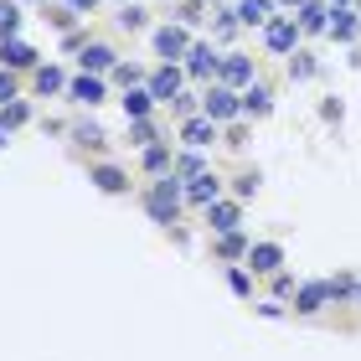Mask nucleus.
<instances>
[{
  "label": "nucleus",
  "mask_w": 361,
  "mask_h": 361,
  "mask_svg": "<svg viewBox=\"0 0 361 361\" xmlns=\"http://www.w3.org/2000/svg\"><path fill=\"white\" fill-rule=\"evenodd\" d=\"M176 207H180L176 180H160V186L150 191V217H155V222H171V217H176Z\"/></svg>",
  "instance_id": "f257e3e1"
},
{
  "label": "nucleus",
  "mask_w": 361,
  "mask_h": 361,
  "mask_svg": "<svg viewBox=\"0 0 361 361\" xmlns=\"http://www.w3.org/2000/svg\"><path fill=\"white\" fill-rule=\"evenodd\" d=\"M248 264H253V274H274L284 264V253H279V243H258V248H248Z\"/></svg>",
  "instance_id": "f03ea898"
},
{
  "label": "nucleus",
  "mask_w": 361,
  "mask_h": 361,
  "mask_svg": "<svg viewBox=\"0 0 361 361\" xmlns=\"http://www.w3.org/2000/svg\"><path fill=\"white\" fill-rule=\"evenodd\" d=\"M238 109H243V104H238L227 88H212V93H207V119H233Z\"/></svg>",
  "instance_id": "7ed1b4c3"
},
{
  "label": "nucleus",
  "mask_w": 361,
  "mask_h": 361,
  "mask_svg": "<svg viewBox=\"0 0 361 361\" xmlns=\"http://www.w3.org/2000/svg\"><path fill=\"white\" fill-rule=\"evenodd\" d=\"M207 217H212V227H217V233H238V207H233V202H212Z\"/></svg>",
  "instance_id": "20e7f679"
},
{
  "label": "nucleus",
  "mask_w": 361,
  "mask_h": 361,
  "mask_svg": "<svg viewBox=\"0 0 361 361\" xmlns=\"http://www.w3.org/2000/svg\"><path fill=\"white\" fill-rule=\"evenodd\" d=\"M155 47H160L166 57H180V52H191V47H186V31H180V26H166V31H155Z\"/></svg>",
  "instance_id": "39448f33"
},
{
  "label": "nucleus",
  "mask_w": 361,
  "mask_h": 361,
  "mask_svg": "<svg viewBox=\"0 0 361 361\" xmlns=\"http://www.w3.org/2000/svg\"><path fill=\"white\" fill-rule=\"evenodd\" d=\"M217 68H222V62L212 57V47H191V52H186V73L207 78V73H217Z\"/></svg>",
  "instance_id": "423d86ee"
},
{
  "label": "nucleus",
  "mask_w": 361,
  "mask_h": 361,
  "mask_svg": "<svg viewBox=\"0 0 361 361\" xmlns=\"http://www.w3.org/2000/svg\"><path fill=\"white\" fill-rule=\"evenodd\" d=\"M176 93H180V73L176 68H160L150 78V98H176Z\"/></svg>",
  "instance_id": "0eeeda50"
},
{
  "label": "nucleus",
  "mask_w": 361,
  "mask_h": 361,
  "mask_svg": "<svg viewBox=\"0 0 361 361\" xmlns=\"http://www.w3.org/2000/svg\"><path fill=\"white\" fill-rule=\"evenodd\" d=\"M180 135H186V145H212L217 140V119H186Z\"/></svg>",
  "instance_id": "6e6552de"
},
{
  "label": "nucleus",
  "mask_w": 361,
  "mask_h": 361,
  "mask_svg": "<svg viewBox=\"0 0 361 361\" xmlns=\"http://www.w3.org/2000/svg\"><path fill=\"white\" fill-rule=\"evenodd\" d=\"M325 300H331V289H325V284H305V289H300V300H294V310H305V315H315V310H320Z\"/></svg>",
  "instance_id": "1a4fd4ad"
},
{
  "label": "nucleus",
  "mask_w": 361,
  "mask_h": 361,
  "mask_svg": "<svg viewBox=\"0 0 361 361\" xmlns=\"http://www.w3.org/2000/svg\"><path fill=\"white\" fill-rule=\"evenodd\" d=\"M269 47L274 52H289L294 47V21H269Z\"/></svg>",
  "instance_id": "9d476101"
},
{
  "label": "nucleus",
  "mask_w": 361,
  "mask_h": 361,
  "mask_svg": "<svg viewBox=\"0 0 361 361\" xmlns=\"http://www.w3.org/2000/svg\"><path fill=\"white\" fill-rule=\"evenodd\" d=\"M238 21L264 26V21H269V0H243V6H238Z\"/></svg>",
  "instance_id": "9b49d317"
},
{
  "label": "nucleus",
  "mask_w": 361,
  "mask_h": 361,
  "mask_svg": "<svg viewBox=\"0 0 361 361\" xmlns=\"http://www.w3.org/2000/svg\"><path fill=\"white\" fill-rule=\"evenodd\" d=\"M0 57H6V68H31V57H37V52L21 47V42H6V47H0Z\"/></svg>",
  "instance_id": "f8f14e48"
},
{
  "label": "nucleus",
  "mask_w": 361,
  "mask_h": 361,
  "mask_svg": "<svg viewBox=\"0 0 361 361\" xmlns=\"http://www.w3.org/2000/svg\"><path fill=\"white\" fill-rule=\"evenodd\" d=\"M325 16H331L325 6H300V31H325V26H331Z\"/></svg>",
  "instance_id": "ddd939ff"
},
{
  "label": "nucleus",
  "mask_w": 361,
  "mask_h": 361,
  "mask_svg": "<svg viewBox=\"0 0 361 361\" xmlns=\"http://www.w3.org/2000/svg\"><path fill=\"white\" fill-rule=\"evenodd\" d=\"M222 78H227V83H248V78H253L248 57H227V62H222Z\"/></svg>",
  "instance_id": "4468645a"
},
{
  "label": "nucleus",
  "mask_w": 361,
  "mask_h": 361,
  "mask_svg": "<svg viewBox=\"0 0 361 361\" xmlns=\"http://www.w3.org/2000/svg\"><path fill=\"white\" fill-rule=\"evenodd\" d=\"M191 202L212 207V202H217V180H212V176H196V180H191Z\"/></svg>",
  "instance_id": "2eb2a0df"
},
{
  "label": "nucleus",
  "mask_w": 361,
  "mask_h": 361,
  "mask_svg": "<svg viewBox=\"0 0 361 361\" xmlns=\"http://www.w3.org/2000/svg\"><path fill=\"white\" fill-rule=\"evenodd\" d=\"M331 37H336V42H351V37H356V16H351V11H336Z\"/></svg>",
  "instance_id": "dca6fc26"
},
{
  "label": "nucleus",
  "mask_w": 361,
  "mask_h": 361,
  "mask_svg": "<svg viewBox=\"0 0 361 361\" xmlns=\"http://www.w3.org/2000/svg\"><path fill=\"white\" fill-rule=\"evenodd\" d=\"M73 98H83V104H98V98H104V83H98V78H78V83H73Z\"/></svg>",
  "instance_id": "f3484780"
},
{
  "label": "nucleus",
  "mask_w": 361,
  "mask_h": 361,
  "mask_svg": "<svg viewBox=\"0 0 361 361\" xmlns=\"http://www.w3.org/2000/svg\"><path fill=\"white\" fill-rule=\"evenodd\" d=\"M150 104H155L150 88H145V93H129V98H124V114H129V119H145V114H150Z\"/></svg>",
  "instance_id": "a211bd4d"
},
{
  "label": "nucleus",
  "mask_w": 361,
  "mask_h": 361,
  "mask_svg": "<svg viewBox=\"0 0 361 361\" xmlns=\"http://www.w3.org/2000/svg\"><path fill=\"white\" fill-rule=\"evenodd\" d=\"M83 68H93V73L114 68V52H109V47H88V52H83Z\"/></svg>",
  "instance_id": "6ab92c4d"
},
{
  "label": "nucleus",
  "mask_w": 361,
  "mask_h": 361,
  "mask_svg": "<svg viewBox=\"0 0 361 361\" xmlns=\"http://www.w3.org/2000/svg\"><path fill=\"white\" fill-rule=\"evenodd\" d=\"M243 109H248V114H269V93L264 88H248V93H243Z\"/></svg>",
  "instance_id": "aec40b11"
},
{
  "label": "nucleus",
  "mask_w": 361,
  "mask_h": 361,
  "mask_svg": "<svg viewBox=\"0 0 361 361\" xmlns=\"http://www.w3.org/2000/svg\"><path fill=\"white\" fill-rule=\"evenodd\" d=\"M16 26H21V11H16V6H6V0H0V37H11Z\"/></svg>",
  "instance_id": "412c9836"
},
{
  "label": "nucleus",
  "mask_w": 361,
  "mask_h": 361,
  "mask_svg": "<svg viewBox=\"0 0 361 361\" xmlns=\"http://www.w3.org/2000/svg\"><path fill=\"white\" fill-rule=\"evenodd\" d=\"M93 180H98V186H104V191H124V176L114 171V166H104V171H98Z\"/></svg>",
  "instance_id": "4be33fe9"
},
{
  "label": "nucleus",
  "mask_w": 361,
  "mask_h": 361,
  "mask_svg": "<svg viewBox=\"0 0 361 361\" xmlns=\"http://www.w3.org/2000/svg\"><path fill=\"white\" fill-rule=\"evenodd\" d=\"M37 88H42V93L62 88V73H57V68H42V73H37Z\"/></svg>",
  "instance_id": "5701e85b"
},
{
  "label": "nucleus",
  "mask_w": 361,
  "mask_h": 361,
  "mask_svg": "<svg viewBox=\"0 0 361 361\" xmlns=\"http://www.w3.org/2000/svg\"><path fill=\"white\" fill-rule=\"evenodd\" d=\"M325 289H331V300H341V294H356V279H331Z\"/></svg>",
  "instance_id": "b1692460"
},
{
  "label": "nucleus",
  "mask_w": 361,
  "mask_h": 361,
  "mask_svg": "<svg viewBox=\"0 0 361 361\" xmlns=\"http://www.w3.org/2000/svg\"><path fill=\"white\" fill-rule=\"evenodd\" d=\"M243 248H248V243H243L238 233H222V253H227V258H233V253H243Z\"/></svg>",
  "instance_id": "393cba45"
},
{
  "label": "nucleus",
  "mask_w": 361,
  "mask_h": 361,
  "mask_svg": "<svg viewBox=\"0 0 361 361\" xmlns=\"http://www.w3.org/2000/svg\"><path fill=\"white\" fill-rule=\"evenodd\" d=\"M145 166L160 171V166H166V150H160V145H150V150H145Z\"/></svg>",
  "instance_id": "a878e982"
},
{
  "label": "nucleus",
  "mask_w": 361,
  "mask_h": 361,
  "mask_svg": "<svg viewBox=\"0 0 361 361\" xmlns=\"http://www.w3.org/2000/svg\"><path fill=\"white\" fill-rule=\"evenodd\" d=\"M180 176H207V171H202V160H196V155H186V160H180Z\"/></svg>",
  "instance_id": "bb28decb"
},
{
  "label": "nucleus",
  "mask_w": 361,
  "mask_h": 361,
  "mask_svg": "<svg viewBox=\"0 0 361 361\" xmlns=\"http://www.w3.org/2000/svg\"><path fill=\"white\" fill-rule=\"evenodd\" d=\"M11 98H16V83H11L6 73H0V104H11Z\"/></svg>",
  "instance_id": "cd10ccee"
},
{
  "label": "nucleus",
  "mask_w": 361,
  "mask_h": 361,
  "mask_svg": "<svg viewBox=\"0 0 361 361\" xmlns=\"http://www.w3.org/2000/svg\"><path fill=\"white\" fill-rule=\"evenodd\" d=\"M83 6H93V0H73V11H83Z\"/></svg>",
  "instance_id": "c85d7f7f"
},
{
  "label": "nucleus",
  "mask_w": 361,
  "mask_h": 361,
  "mask_svg": "<svg viewBox=\"0 0 361 361\" xmlns=\"http://www.w3.org/2000/svg\"><path fill=\"white\" fill-rule=\"evenodd\" d=\"M0 145H6V124H0Z\"/></svg>",
  "instance_id": "c756f323"
},
{
  "label": "nucleus",
  "mask_w": 361,
  "mask_h": 361,
  "mask_svg": "<svg viewBox=\"0 0 361 361\" xmlns=\"http://www.w3.org/2000/svg\"><path fill=\"white\" fill-rule=\"evenodd\" d=\"M356 300H361V279H356Z\"/></svg>",
  "instance_id": "7c9ffc66"
},
{
  "label": "nucleus",
  "mask_w": 361,
  "mask_h": 361,
  "mask_svg": "<svg viewBox=\"0 0 361 361\" xmlns=\"http://www.w3.org/2000/svg\"><path fill=\"white\" fill-rule=\"evenodd\" d=\"M289 6H305V0H289Z\"/></svg>",
  "instance_id": "2f4dec72"
},
{
  "label": "nucleus",
  "mask_w": 361,
  "mask_h": 361,
  "mask_svg": "<svg viewBox=\"0 0 361 361\" xmlns=\"http://www.w3.org/2000/svg\"><path fill=\"white\" fill-rule=\"evenodd\" d=\"M356 6H361V0H356Z\"/></svg>",
  "instance_id": "473e14b6"
}]
</instances>
